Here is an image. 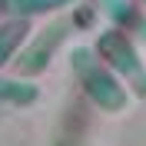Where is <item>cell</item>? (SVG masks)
<instances>
[{"instance_id": "277c9868", "label": "cell", "mask_w": 146, "mask_h": 146, "mask_svg": "<svg viewBox=\"0 0 146 146\" xmlns=\"http://www.w3.org/2000/svg\"><path fill=\"white\" fill-rule=\"evenodd\" d=\"M36 100H40V86L36 83L0 76V106H33Z\"/></svg>"}, {"instance_id": "8992f818", "label": "cell", "mask_w": 146, "mask_h": 146, "mask_svg": "<svg viewBox=\"0 0 146 146\" xmlns=\"http://www.w3.org/2000/svg\"><path fill=\"white\" fill-rule=\"evenodd\" d=\"M27 36V20H7L3 27H0V66H7L10 60H13V53H17L20 40Z\"/></svg>"}, {"instance_id": "5b68a950", "label": "cell", "mask_w": 146, "mask_h": 146, "mask_svg": "<svg viewBox=\"0 0 146 146\" xmlns=\"http://www.w3.org/2000/svg\"><path fill=\"white\" fill-rule=\"evenodd\" d=\"M70 3H80V0H0V7L17 20L36 17V13H50V10H63Z\"/></svg>"}, {"instance_id": "7a4b0ae2", "label": "cell", "mask_w": 146, "mask_h": 146, "mask_svg": "<svg viewBox=\"0 0 146 146\" xmlns=\"http://www.w3.org/2000/svg\"><path fill=\"white\" fill-rule=\"evenodd\" d=\"M96 53L113 66V73L119 80H126V86L139 100H146V63L123 30H103L100 40H96Z\"/></svg>"}, {"instance_id": "3957f363", "label": "cell", "mask_w": 146, "mask_h": 146, "mask_svg": "<svg viewBox=\"0 0 146 146\" xmlns=\"http://www.w3.org/2000/svg\"><path fill=\"white\" fill-rule=\"evenodd\" d=\"M70 30H73V20H56V23H50L46 30H40V33H36V40L27 46V50H20V56H17L20 73H27V76H30V73L46 70V63H50L53 50L63 43L66 36H70Z\"/></svg>"}, {"instance_id": "6da1fadb", "label": "cell", "mask_w": 146, "mask_h": 146, "mask_svg": "<svg viewBox=\"0 0 146 146\" xmlns=\"http://www.w3.org/2000/svg\"><path fill=\"white\" fill-rule=\"evenodd\" d=\"M70 66H73V73H76V80H80L83 93H86L103 113H123V110H126L129 93H126V86L116 80V73L106 66V60H103L100 53H93L86 46H76L70 53Z\"/></svg>"}]
</instances>
